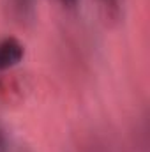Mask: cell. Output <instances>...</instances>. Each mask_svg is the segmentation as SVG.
<instances>
[{
  "label": "cell",
  "mask_w": 150,
  "mask_h": 152,
  "mask_svg": "<svg viewBox=\"0 0 150 152\" xmlns=\"http://www.w3.org/2000/svg\"><path fill=\"white\" fill-rule=\"evenodd\" d=\"M25 58V46L16 37H4L0 41V71L12 69Z\"/></svg>",
  "instance_id": "1"
},
{
  "label": "cell",
  "mask_w": 150,
  "mask_h": 152,
  "mask_svg": "<svg viewBox=\"0 0 150 152\" xmlns=\"http://www.w3.org/2000/svg\"><path fill=\"white\" fill-rule=\"evenodd\" d=\"M103 12V16L110 21H118L122 14V2L120 0H94Z\"/></svg>",
  "instance_id": "2"
},
{
  "label": "cell",
  "mask_w": 150,
  "mask_h": 152,
  "mask_svg": "<svg viewBox=\"0 0 150 152\" xmlns=\"http://www.w3.org/2000/svg\"><path fill=\"white\" fill-rule=\"evenodd\" d=\"M34 2H36V0H14V4H16L18 11H20L21 14H25L27 11H30V9H32V7H34Z\"/></svg>",
  "instance_id": "3"
},
{
  "label": "cell",
  "mask_w": 150,
  "mask_h": 152,
  "mask_svg": "<svg viewBox=\"0 0 150 152\" xmlns=\"http://www.w3.org/2000/svg\"><path fill=\"white\" fill-rule=\"evenodd\" d=\"M9 149V138H7V133L4 131V127L0 126V152H7Z\"/></svg>",
  "instance_id": "4"
},
{
  "label": "cell",
  "mask_w": 150,
  "mask_h": 152,
  "mask_svg": "<svg viewBox=\"0 0 150 152\" xmlns=\"http://www.w3.org/2000/svg\"><path fill=\"white\" fill-rule=\"evenodd\" d=\"M66 9H73V7H76L78 5V0H58Z\"/></svg>",
  "instance_id": "5"
}]
</instances>
